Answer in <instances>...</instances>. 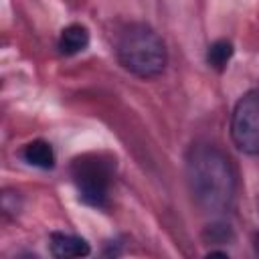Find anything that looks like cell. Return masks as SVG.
<instances>
[{
    "mask_svg": "<svg viewBox=\"0 0 259 259\" xmlns=\"http://www.w3.org/2000/svg\"><path fill=\"white\" fill-rule=\"evenodd\" d=\"M89 45V30L83 24H69L59 36V49L63 55H77Z\"/></svg>",
    "mask_w": 259,
    "mask_h": 259,
    "instance_id": "6",
    "label": "cell"
},
{
    "mask_svg": "<svg viewBox=\"0 0 259 259\" xmlns=\"http://www.w3.org/2000/svg\"><path fill=\"white\" fill-rule=\"evenodd\" d=\"M51 255L59 259H71V257H85L89 255V243L77 235L69 233H53L51 235Z\"/></svg>",
    "mask_w": 259,
    "mask_h": 259,
    "instance_id": "5",
    "label": "cell"
},
{
    "mask_svg": "<svg viewBox=\"0 0 259 259\" xmlns=\"http://www.w3.org/2000/svg\"><path fill=\"white\" fill-rule=\"evenodd\" d=\"M71 174L83 202L91 206L107 204L109 184L113 176V162L109 158L101 154H85L81 158H75Z\"/></svg>",
    "mask_w": 259,
    "mask_h": 259,
    "instance_id": "3",
    "label": "cell"
},
{
    "mask_svg": "<svg viewBox=\"0 0 259 259\" xmlns=\"http://www.w3.org/2000/svg\"><path fill=\"white\" fill-rule=\"evenodd\" d=\"M233 144L251 156H259V91H247L231 115Z\"/></svg>",
    "mask_w": 259,
    "mask_h": 259,
    "instance_id": "4",
    "label": "cell"
},
{
    "mask_svg": "<svg viewBox=\"0 0 259 259\" xmlns=\"http://www.w3.org/2000/svg\"><path fill=\"white\" fill-rule=\"evenodd\" d=\"M233 57V45L229 40H214L206 51V61L212 69L223 71Z\"/></svg>",
    "mask_w": 259,
    "mask_h": 259,
    "instance_id": "8",
    "label": "cell"
},
{
    "mask_svg": "<svg viewBox=\"0 0 259 259\" xmlns=\"http://www.w3.org/2000/svg\"><path fill=\"white\" fill-rule=\"evenodd\" d=\"M255 253L259 255V235H255Z\"/></svg>",
    "mask_w": 259,
    "mask_h": 259,
    "instance_id": "10",
    "label": "cell"
},
{
    "mask_svg": "<svg viewBox=\"0 0 259 259\" xmlns=\"http://www.w3.org/2000/svg\"><path fill=\"white\" fill-rule=\"evenodd\" d=\"M115 55H117L119 65L125 71L142 79L160 75L168 59L166 45L160 38V34L142 22L130 24L119 32Z\"/></svg>",
    "mask_w": 259,
    "mask_h": 259,
    "instance_id": "2",
    "label": "cell"
},
{
    "mask_svg": "<svg viewBox=\"0 0 259 259\" xmlns=\"http://www.w3.org/2000/svg\"><path fill=\"white\" fill-rule=\"evenodd\" d=\"M186 182L200 210L219 214L233 202L237 176L229 156L212 144H194L186 152Z\"/></svg>",
    "mask_w": 259,
    "mask_h": 259,
    "instance_id": "1",
    "label": "cell"
},
{
    "mask_svg": "<svg viewBox=\"0 0 259 259\" xmlns=\"http://www.w3.org/2000/svg\"><path fill=\"white\" fill-rule=\"evenodd\" d=\"M208 235H210V241L212 243H225L231 237V231L225 225H214V227L208 229Z\"/></svg>",
    "mask_w": 259,
    "mask_h": 259,
    "instance_id": "9",
    "label": "cell"
},
{
    "mask_svg": "<svg viewBox=\"0 0 259 259\" xmlns=\"http://www.w3.org/2000/svg\"><path fill=\"white\" fill-rule=\"evenodd\" d=\"M22 158L30 166H36V168H42V170L55 166V152H53L51 144L49 142H42V140L28 142L22 148Z\"/></svg>",
    "mask_w": 259,
    "mask_h": 259,
    "instance_id": "7",
    "label": "cell"
}]
</instances>
